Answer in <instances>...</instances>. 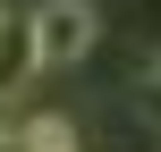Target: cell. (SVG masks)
Returning a JSON list of instances; mask_svg holds the SVG:
<instances>
[{"label":"cell","instance_id":"6da1fadb","mask_svg":"<svg viewBox=\"0 0 161 152\" xmlns=\"http://www.w3.org/2000/svg\"><path fill=\"white\" fill-rule=\"evenodd\" d=\"M93 42H102V8H93V0H42V8H34V68H42V76L85 68Z\"/></svg>","mask_w":161,"mask_h":152},{"label":"cell","instance_id":"7a4b0ae2","mask_svg":"<svg viewBox=\"0 0 161 152\" xmlns=\"http://www.w3.org/2000/svg\"><path fill=\"white\" fill-rule=\"evenodd\" d=\"M34 76V8H0V93Z\"/></svg>","mask_w":161,"mask_h":152},{"label":"cell","instance_id":"3957f363","mask_svg":"<svg viewBox=\"0 0 161 152\" xmlns=\"http://www.w3.org/2000/svg\"><path fill=\"white\" fill-rule=\"evenodd\" d=\"M17 135H25V152H76V127L68 118H25Z\"/></svg>","mask_w":161,"mask_h":152},{"label":"cell","instance_id":"277c9868","mask_svg":"<svg viewBox=\"0 0 161 152\" xmlns=\"http://www.w3.org/2000/svg\"><path fill=\"white\" fill-rule=\"evenodd\" d=\"M0 152H25V135H17V127H0Z\"/></svg>","mask_w":161,"mask_h":152}]
</instances>
